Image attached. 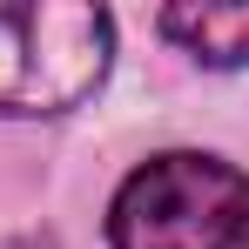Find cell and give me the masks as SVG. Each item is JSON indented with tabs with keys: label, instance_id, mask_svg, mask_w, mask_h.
I'll return each instance as SVG.
<instances>
[{
	"label": "cell",
	"instance_id": "3",
	"mask_svg": "<svg viewBox=\"0 0 249 249\" xmlns=\"http://www.w3.org/2000/svg\"><path fill=\"white\" fill-rule=\"evenodd\" d=\"M162 34L209 68H249V7H168Z\"/></svg>",
	"mask_w": 249,
	"mask_h": 249
},
{
	"label": "cell",
	"instance_id": "1",
	"mask_svg": "<svg viewBox=\"0 0 249 249\" xmlns=\"http://www.w3.org/2000/svg\"><path fill=\"white\" fill-rule=\"evenodd\" d=\"M115 249H249V175L196 148L142 162L108 202Z\"/></svg>",
	"mask_w": 249,
	"mask_h": 249
},
{
	"label": "cell",
	"instance_id": "2",
	"mask_svg": "<svg viewBox=\"0 0 249 249\" xmlns=\"http://www.w3.org/2000/svg\"><path fill=\"white\" fill-rule=\"evenodd\" d=\"M115 20L74 0H0V115H68L108 74Z\"/></svg>",
	"mask_w": 249,
	"mask_h": 249
}]
</instances>
